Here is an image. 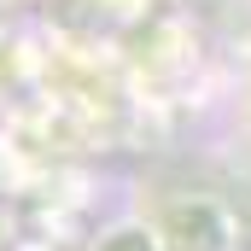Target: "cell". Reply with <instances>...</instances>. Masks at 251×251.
I'll list each match as a JSON object with an SVG mask.
<instances>
[{
    "mask_svg": "<svg viewBox=\"0 0 251 251\" xmlns=\"http://www.w3.org/2000/svg\"><path fill=\"white\" fill-rule=\"evenodd\" d=\"M152 234H158V251H234V216L216 199L187 193V199L158 204Z\"/></svg>",
    "mask_w": 251,
    "mask_h": 251,
    "instance_id": "6da1fadb",
    "label": "cell"
},
{
    "mask_svg": "<svg viewBox=\"0 0 251 251\" xmlns=\"http://www.w3.org/2000/svg\"><path fill=\"white\" fill-rule=\"evenodd\" d=\"M94 251H158V234L140 228V222H123V228H111Z\"/></svg>",
    "mask_w": 251,
    "mask_h": 251,
    "instance_id": "7a4b0ae2",
    "label": "cell"
}]
</instances>
